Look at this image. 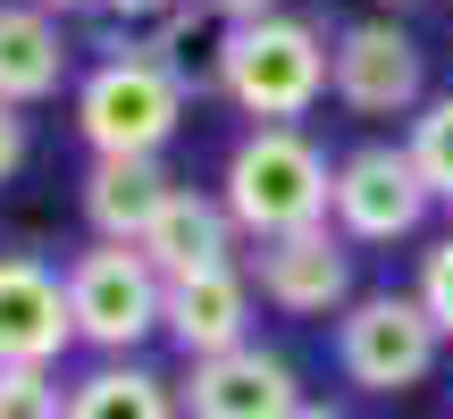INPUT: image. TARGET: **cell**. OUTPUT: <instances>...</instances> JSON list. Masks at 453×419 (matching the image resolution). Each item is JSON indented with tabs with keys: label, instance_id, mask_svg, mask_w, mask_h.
I'll use <instances>...</instances> for the list:
<instances>
[{
	"label": "cell",
	"instance_id": "cell-1",
	"mask_svg": "<svg viewBox=\"0 0 453 419\" xmlns=\"http://www.w3.org/2000/svg\"><path fill=\"white\" fill-rule=\"evenodd\" d=\"M336 84V34L303 9H269L243 17L226 34V84L219 101H235L252 126H303Z\"/></svg>",
	"mask_w": 453,
	"mask_h": 419
},
{
	"label": "cell",
	"instance_id": "cell-2",
	"mask_svg": "<svg viewBox=\"0 0 453 419\" xmlns=\"http://www.w3.org/2000/svg\"><path fill=\"white\" fill-rule=\"evenodd\" d=\"M219 202L235 210L243 243L319 226L327 202H336V160L319 151V134H311V126H243L235 143H226Z\"/></svg>",
	"mask_w": 453,
	"mask_h": 419
},
{
	"label": "cell",
	"instance_id": "cell-3",
	"mask_svg": "<svg viewBox=\"0 0 453 419\" xmlns=\"http://www.w3.org/2000/svg\"><path fill=\"white\" fill-rule=\"evenodd\" d=\"M327 353H336V377L353 394L387 403V394H411V386L437 377L445 327L428 319V302L411 286H370V293H353V302L327 319Z\"/></svg>",
	"mask_w": 453,
	"mask_h": 419
},
{
	"label": "cell",
	"instance_id": "cell-4",
	"mask_svg": "<svg viewBox=\"0 0 453 419\" xmlns=\"http://www.w3.org/2000/svg\"><path fill=\"white\" fill-rule=\"evenodd\" d=\"M185 110H194V93L143 50V34H134L127 50H101V59L76 76V134H84V151H160L168 160V143L185 134Z\"/></svg>",
	"mask_w": 453,
	"mask_h": 419
},
{
	"label": "cell",
	"instance_id": "cell-5",
	"mask_svg": "<svg viewBox=\"0 0 453 419\" xmlns=\"http://www.w3.org/2000/svg\"><path fill=\"white\" fill-rule=\"evenodd\" d=\"M67 302H76V344L93 361L143 353L151 336H168V277L143 243H84L67 260Z\"/></svg>",
	"mask_w": 453,
	"mask_h": 419
},
{
	"label": "cell",
	"instance_id": "cell-6",
	"mask_svg": "<svg viewBox=\"0 0 453 419\" xmlns=\"http://www.w3.org/2000/svg\"><path fill=\"white\" fill-rule=\"evenodd\" d=\"M327 218H336L361 252L411 243L437 218V194H428V177H420L403 134H370V143L336 151V202H327Z\"/></svg>",
	"mask_w": 453,
	"mask_h": 419
},
{
	"label": "cell",
	"instance_id": "cell-7",
	"mask_svg": "<svg viewBox=\"0 0 453 419\" xmlns=\"http://www.w3.org/2000/svg\"><path fill=\"white\" fill-rule=\"evenodd\" d=\"M344 118H370V126H395L428 101V50L411 26L395 17H353L336 26V84H327Z\"/></svg>",
	"mask_w": 453,
	"mask_h": 419
},
{
	"label": "cell",
	"instance_id": "cell-8",
	"mask_svg": "<svg viewBox=\"0 0 453 419\" xmlns=\"http://www.w3.org/2000/svg\"><path fill=\"white\" fill-rule=\"evenodd\" d=\"M252 286H260V302L277 310V319H336L344 302H353V260H361V243L344 235L336 218H319V226H294V235H269V243H252Z\"/></svg>",
	"mask_w": 453,
	"mask_h": 419
},
{
	"label": "cell",
	"instance_id": "cell-9",
	"mask_svg": "<svg viewBox=\"0 0 453 419\" xmlns=\"http://www.w3.org/2000/svg\"><path fill=\"white\" fill-rule=\"evenodd\" d=\"M177 394H185V419H294V411L311 403L303 369H294L277 344H260V336L235 344V353L185 361Z\"/></svg>",
	"mask_w": 453,
	"mask_h": 419
},
{
	"label": "cell",
	"instance_id": "cell-10",
	"mask_svg": "<svg viewBox=\"0 0 453 419\" xmlns=\"http://www.w3.org/2000/svg\"><path fill=\"white\" fill-rule=\"evenodd\" d=\"M76 353L67 269L34 252H0V369H59Z\"/></svg>",
	"mask_w": 453,
	"mask_h": 419
},
{
	"label": "cell",
	"instance_id": "cell-11",
	"mask_svg": "<svg viewBox=\"0 0 453 419\" xmlns=\"http://www.w3.org/2000/svg\"><path fill=\"white\" fill-rule=\"evenodd\" d=\"M252 319H260V286H252V260H219V269L168 277V344H177L185 361H202V353H235V344H252Z\"/></svg>",
	"mask_w": 453,
	"mask_h": 419
},
{
	"label": "cell",
	"instance_id": "cell-12",
	"mask_svg": "<svg viewBox=\"0 0 453 419\" xmlns=\"http://www.w3.org/2000/svg\"><path fill=\"white\" fill-rule=\"evenodd\" d=\"M76 84V42H67V17L42 0H0V101L17 110H42Z\"/></svg>",
	"mask_w": 453,
	"mask_h": 419
},
{
	"label": "cell",
	"instance_id": "cell-13",
	"mask_svg": "<svg viewBox=\"0 0 453 419\" xmlns=\"http://www.w3.org/2000/svg\"><path fill=\"white\" fill-rule=\"evenodd\" d=\"M168 194H177V177H168L160 151H93V168H84V185H76L84 226H93L101 243H143V226L160 218Z\"/></svg>",
	"mask_w": 453,
	"mask_h": 419
},
{
	"label": "cell",
	"instance_id": "cell-14",
	"mask_svg": "<svg viewBox=\"0 0 453 419\" xmlns=\"http://www.w3.org/2000/svg\"><path fill=\"white\" fill-rule=\"evenodd\" d=\"M143 252L160 260V277H194V269H219V260H243V226L219 194L177 185L160 202V218L143 226Z\"/></svg>",
	"mask_w": 453,
	"mask_h": 419
},
{
	"label": "cell",
	"instance_id": "cell-15",
	"mask_svg": "<svg viewBox=\"0 0 453 419\" xmlns=\"http://www.w3.org/2000/svg\"><path fill=\"white\" fill-rule=\"evenodd\" d=\"M226 34H235V17H219L211 0H177V9H160L143 26V50L194 101H219V84H226Z\"/></svg>",
	"mask_w": 453,
	"mask_h": 419
},
{
	"label": "cell",
	"instance_id": "cell-16",
	"mask_svg": "<svg viewBox=\"0 0 453 419\" xmlns=\"http://www.w3.org/2000/svg\"><path fill=\"white\" fill-rule=\"evenodd\" d=\"M67 419H185V394L143 353H118V361H93L84 377H67Z\"/></svg>",
	"mask_w": 453,
	"mask_h": 419
},
{
	"label": "cell",
	"instance_id": "cell-17",
	"mask_svg": "<svg viewBox=\"0 0 453 419\" xmlns=\"http://www.w3.org/2000/svg\"><path fill=\"white\" fill-rule=\"evenodd\" d=\"M403 143H411V160H420L437 210H453V84H445V93H428L420 110L403 118Z\"/></svg>",
	"mask_w": 453,
	"mask_h": 419
},
{
	"label": "cell",
	"instance_id": "cell-18",
	"mask_svg": "<svg viewBox=\"0 0 453 419\" xmlns=\"http://www.w3.org/2000/svg\"><path fill=\"white\" fill-rule=\"evenodd\" d=\"M0 419H67L59 369H0Z\"/></svg>",
	"mask_w": 453,
	"mask_h": 419
},
{
	"label": "cell",
	"instance_id": "cell-19",
	"mask_svg": "<svg viewBox=\"0 0 453 419\" xmlns=\"http://www.w3.org/2000/svg\"><path fill=\"white\" fill-rule=\"evenodd\" d=\"M411 293L428 302V319L445 327V344H453V226L445 235H428V252H420V277H411Z\"/></svg>",
	"mask_w": 453,
	"mask_h": 419
},
{
	"label": "cell",
	"instance_id": "cell-20",
	"mask_svg": "<svg viewBox=\"0 0 453 419\" xmlns=\"http://www.w3.org/2000/svg\"><path fill=\"white\" fill-rule=\"evenodd\" d=\"M34 160V126H26V110L17 101H0V185H17V168Z\"/></svg>",
	"mask_w": 453,
	"mask_h": 419
},
{
	"label": "cell",
	"instance_id": "cell-21",
	"mask_svg": "<svg viewBox=\"0 0 453 419\" xmlns=\"http://www.w3.org/2000/svg\"><path fill=\"white\" fill-rule=\"evenodd\" d=\"M160 9H177V0H101V17H118V26H151Z\"/></svg>",
	"mask_w": 453,
	"mask_h": 419
},
{
	"label": "cell",
	"instance_id": "cell-22",
	"mask_svg": "<svg viewBox=\"0 0 453 419\" xmlns=\"http://www.w3.org/2000/svg\"><path fill=\"white\" fill-rule=\"evenodd\" d=\"M211 9H219V17H235V26H243V17H269V9H286V0H211Z\"/></svg>",
	"mask_w": 453,
	"mask_h": 419
},
{
	"label": "cell",
	"instance_id": "cell-23",
	"mask_svg": "<svg viewBox=\"0 0 453 419\" xmlns=\"http://www.w3.org/2000/svg\"><path fill=\"white\" fill-rule=\"evenodd\" d=\"M294 419H353V411H344V403H303Z\"/></svg>",
	"mask_w": 453,
	"mask_h": 419
},
{
	"label": "cell",
	"instance_id": "cell-24",
	"mask_svg": "<svg viewBox=\"0 0 453 419\" xmlns=\"http://www.w3.org/2000/svg\"><path fill=\"white\" fill-rule=\"evenodd\" d=\"M42 9H59V17H84V9H101V0H42Z\"/></svg>",
	"mask_w": 453,
	"mask_h": 419
},
{
	"label": "cell",
	"instance_id": "cell-25",
	"mask_svg": "<svg viewBox=\"0 0 453 419\" xmlns=\"http://www.w3.org/2000/svg\"><path fill=\"white\" fill-rule=\"evenodd\" d=\"M387 9H428V0H387Z\"/></svg>",
	"mask_w": 453,
	"mask_h": 419
}]
</instances>
